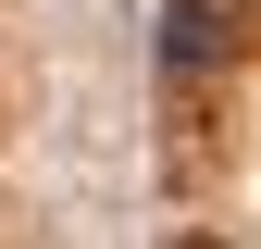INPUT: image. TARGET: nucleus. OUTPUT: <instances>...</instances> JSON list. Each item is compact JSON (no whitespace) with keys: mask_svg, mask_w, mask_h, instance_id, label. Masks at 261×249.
I'll use <instances>...</instances> for the list:
<instances>
[{"mask_svg":"<svg viewBox=\"0 0 261 249\" xmlns=\"http://www.w3.org/2000/svg\"><path fill=\"white\" fill-rule=\"evenodd\" d=\"M162 62L174 75H212L224 62V0H162Z\"/></svg>","mask_w":261,"mask_h":249,"instance_id":"nucleus-1","label":"nucleus"}]
</instances>
